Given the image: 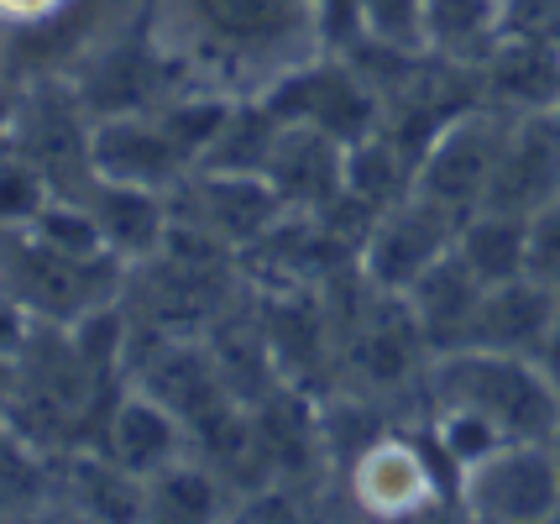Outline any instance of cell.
Returning <instances> with one entry per match:
<instances>
[{"label": "cell", "instance_id": "cell-26", "mask_svg": "<svg viewBox=\"0 0 560 524\" xmlns=\"http://www.w3.org/2000/svg\"><path fill=\"white\" fill-rule=\"evenodd\" d=\"M48 174L37 163H26L16 148H0V231H22L52 205Z\"/></svg>", "mask_w": 560, "mask_h": 524}, {"label": "cell", "instance_id": "cell-31", "mask_svg": "<svg viewBox=\"0 0 560 524\" xmlns=\"http://www.w3.org/2000/svg\"><path fill=\"white\" fill-rule=\"evenodd\" d=\"M11 383H16V357H0V415L11 404Z\"/></svg>", "mask_w": 560, "mask_h": 524}, {"label": "cell", "instance_id": "cell-14", "mask_svg": "<svg viewBox=\"0 0 560 524\" xmlns=\"http://www.w3.org/2000/svg\"><path fill=\"white\" fill-rule=\"evenodd\" d=\"M550 200H560V105L513 116L498 174H492L482 205L488 210H513V216H535Z\"/></svg>", "mask_w": 560, "mask_h": 524}, {"label": "cell", "instance_id": "cell-25", "mask_svg": "<svg viewBox=\"0 0 560 524\" xmlns=\"http://www.w3.org/2000/svg\"><path fill=\"white\" fill-rule=\"evenodd\" d=\"M362 43L398 53H430V0H357Z\"/></svg>", "mask_w": 560, "mask_h": 524}, {"label": "cell", "instance_id": "cell-30", "mask_svg": "<svg viewBox=\"0 0 560 524\" xmlns=\"http://www.w3.org/2000/svg\"><path fill=\"white\" fill-rule=\"evenodd\" d=\"M539 368H545L550 383L560 388V315H556V325H550V336H545V347H539Z\"/></svg>", "mask_w": 560, "mask_h": 524}, {"label": "cell", "instance_id": "cell-1", "mask_svg": "<svg viewBox=\"0 0 560 524\" xmlns=\"http://www.w3.org/2000/svg\"><path fill=\"white\" fill-rule=\"evenodd\" d=\"M147 32L195 84L262 95L325 53L319 0H142Z\"/></svg>", "mask_w": 560, "mask_h": 524}, {"label": "cell", "instance_id": "cell-10", "mask_svg": "<svg viewBox=\"0 0 560 524\" xmlns=\"http://www.w3.org/2000/svg\"><path fill=\"white\" fill-rule=\"evenodd\" d=\"M173 205V225L178 231H195L215 247L236 252L242 257L257 236H268L283 200L272 195V184L262 174H225V168H189L168 189Z\"/></svg>", "mask_w": 560, "mask_h": 524}, {"label": "cell", "instance_id": "cell-8", "mask_svg": "<svg viewBox=\"0 0 560 524\" xmlns=\"http://www.w3.org/2000/svg\"><path fill=\"white\" fill-rule=\"evenodd\" d=\"M90 137H95V110L73 90L69 74H32L22 79V116L11 148L26 163H37L58 195H84L95 184L90 163Z\"/></svg>", "mask_w": 560, "mask_h": 524}, {"label": "cell", "instance_id": "cell-5", "mask_svg": "<svg viewBox=\"0 0 560 524\" xmlns=\"http://www.w3.org/2000/svg\"><path fill=\"white\" fill-rule=\"evenodd\" d=\"M424 399H451L482 409L509 441H560V388L539 357L492 347H462L430 362Z\"/></svg>", "mask_w": 560, "mask_h": 524}, {"label": "cell", "instance_id": "cell-3", "mask_svg": "<svg viewBox=\"0 0 560 524\" xmlns=\"http://www.w3.org/2000/svg\"><path fill=\"white\" fill-rule=\"evenodd\" d=\"M336 482L351 520H462L456 473L430 446L419 420H393L388 430H377L336 473Z\"/></svg>", "mask_w": 560, "mask_h": 524}, {"label": "cell", "instance_id": "cell-13", "mask_svg": "<svg viewBox=\"0 0 560 524\" xmlns=\"http://www.w3.org/2000/svg\"><path fill=\"white\" fill-rule=\"evenodd\" d=\"M90 163L95 178L110 184H137V189H163L168 195L178 178L195 163L173 142L163 121L152 110H116V116H95V137H90Z\"/></svg>", "mask_w": 560, "mask_h": 524}, {"label": "cell", "instance_id": "cell-18", "mask_svg": "<svg viewBox=\"0 0 560 524\" xmlns=\"http://www.w3.org/2000/svg\"><path fill=\"white\" fill-rule=\"evenodd\" d=\"M262 178L283 210H325L346 189V142L315 126H283L278 121V142L268 152Z\"/></svg>", "mask_w": 560, "mask_h": 524}, {"label": "cell", "instance_id": "cell-9", "mask_svg": "<svg viewBox=\"0 0 560 524\" xmlns=\"http://www.w3.org/2000/svg\"><path fill=\"white\" fill-rule=\"evenodd\" d=\"M69 79L95 116L152 110V105H163L168 95H178L184 84H195V79L163 53V43L147 32L142 16L116 26V32H105L95 48L69 69Z\"/></svg>", "mask_w": 560, "mask_h": 524}, {"label": "cell", "instance_id": "cell-23", "mask_svg": "<svg viewBox=\"0 0 560 524\" xmlns=\"http://www.w3.org/2000/svg\"><path fill=\"white\" fill-rule=\"evenodd\" d=\"M456 252L482 283H509V278L529 273V216H513V210H471L462 216L456 231Z\"/></svg>", "mask_w": 560, "mask_h": 524}, {"label": "cell", "instance_id": "cell-22", "mask_svg": "<svg viewBox=\"0 0 560 524\" xmlns=\"http://www.w3.org/2000/svg\"><path fill=\"white\" fill-rule=\"evenodd\" d=\"M236 514V488L199 451L147 477V520L158 524H215Z\"/></svg>", "mask_w": 560, "mask_h": 524}, {"label": "cell", "instance_id": "cell-29", "mask_svg": "<svg viewBox=\"0 0 560 524\" xmlns=\"http://www.w3.org/2000/svg\"><path fill=\"white\" fill-rule=\"evenodd\" d=\"M22 116V74H0V148H11Z\"/></svg>", "mask_w": 560, "mask_h": 524}, {"label": "cell", "instance_id": "cell-20", "mask_svg": "<svg viewBox=\"0 0 560 524\" xmlns=\"http://www.w3.org/2000/svg\"><path fill=\"white\" fill-rule=\"evenodd\" d=\"M79 200L90 205L105 247L121 257L126 268H137L147 257L168 247L173 236V205L163 189H137V184H110V178H95Z\"/></svg>", "mask_w": 560, "mask_h": 524}, {"label": "cell", "instance_id": "cell-33", "mask_svg": "<svg viewBox=\"0 0 560 524\" xmlns=\"http://www.w3.org/2000/svg\"><path fill=\"white\" fill-rule=\"evenodd\" d=\"M0 435H5V415H0Z\"/></svg>", "mask_w": 560, "mask_h": 524}, {"label": "cell", "instance_id": "cell-2", "mask_svg": "<svg viewBox=\"0 0 560 524\" xmlns=\"http://www.w3.org/2000/svg\"><path fill=\"white\" fill-rule=\"evenodd\" d=\"M121 388L126 373L95 362L73 341L69 325H32L26 347L16 351V383H11L5 424L22 430L43 451L100 446Z\"/></svg>", "mask_w": 560, "mask_h": 524}, {"label": "cell", "instance_id": "cell-6", "mask_svg": "<svg viewBox=\"0 0 560 524\" xmlns=\"http://www.w3.org/2000/svg\"><path fill=\"white\" fill-rule=\"evenodd\" d=\"M257 101L268 105L283 126H315V131H330L346 148L383 126L377 84L362 74V63L351 53H336V48L315 53V58H304L283 79H272Z\"/></svg>", "mask_w": 560, "mask_h": 524}, {"label": "cell", "instance_id": "cell-34", "mask_svg": "<svg viewBox=\"0 0 560 524\" xmlns=\"http://www.w3.org/2000/svg\"><path fill=\"white\" fill-rule=\"evenodd\" d=\"M556 294H560V283H556Z\"/></svg>", "mask_w": 560, "mask_h": 524}, {"label": "cell", "instance_id": "cell-11", "mask_svg": "<svg viewBox=\"0 0 560 524\" xmlns=\"http://www.w3.org/2000/svg\"><path fill=\"white\" fill-rule=\"evenodd\" d=\"M456 231H462V216H456L451 205H440L415 189L409 200H398L393 210H383V216L372 221L362 252H357V268H362V278L377 283V289L409 294L419 278L456 247Z\"/></svg>", "mask_w": 560, "mask_h": 524}, {"label": "cell", "instance_id": "cell-19", "mask_svg": "<svg viewBox=\"0 0 560 524\" xmlns=\"http://www.w3.org/2000/svg\"><path fill=\"white\" fill-rule=\"evenodd\" d=\"M404 300L415 310V325L424 336V347H430V357H445V351L471 347L477 315H482V300H488V283L466 268L462 252L451 247Z\"/></svg>", "mask_w": 560, "mask_h": 524}, {"label": "cell", "instance_id": "cell-27", "mask_svg": "<svg viewBox=\"0 0 560 524\" xmlns=\"http://www.w3.org/2000/svg\"><path fill=\"white\" fill-rule=\"evenodd\" d=\"M529 273L560 283V200L529 216Z\"/></svg>", "mask_w": 560, "mask_h": 524}, {"label": "cell", "instance_id": "cell-28", "mask_svg": "<svg viewBox=\"0 0 560 524\" xmlns=\"http://www.w3.org/2000/svg\"><path fill=\"white\" fill-rule=\"evenodd\" d=\"M26 336H32V315L0 289V357H16L26 347Z\"/></svg>", "mask_w": 560, "mask_h": 524}, {"label": "cell", "instance_id": "cell-21", "mask_svg": "<svg viewBox=\"0 0 560 524\" xmlns=\"http://www.w3.org/2000/svg\"><path fill=\"white\" fill-rule=\"evenodd\" d=\"M560 315V294L556 283L524 273L509 283H492L482 315H477V336L471 347H492V351H518V357H539L550 325Z\"/></svg>", "mask_w": 560, "mask_h": 524}, {"label": "cell", "instance_id": "cell-24", "mask_svg": "<svg viewBox=\"0 0 560 524\" xmlns=\"http://www.w3.org/2000/svg\"><path fill=\"white\" fill-rule=\"evenodd\" d=\"M52 503H58L52 451H43L22 430L5 424V435H0V520H52Z\"/></svg>", "mask_w": 560, "mask_h": 524}, {"label": "cell", "instance_id": "cell-12", "mask_svg": "<svg viewBox=\"0 0 560 524\" xmlns=\"http://www.w3.org/2000/svg\"><path fill=\"white\" fill-rule=\"evenodd\" d=\"M509 126H513V116L498 110V105H488V101L466 105L456 121L440 126L430 152L419 158V195L451 205L456 216H471L477 205L488 200V184L498 174Z\"/></svg>", "mask_w": 560, "mask_h": 524}, {"label": "cell", "instance_id": "cell-17", "mask_svg": "<svg viewBox=\"0 0 560 524\" xmlns=\"http://www.w3.org/2000/svg\"><path fill=\"white\" fill-rule=\"evenodd\" d=\"M52 473H58L52 520H147V482L116 467L100 446L52 451Z\"/></svg>", "mask_w": 560, "mask_h": 524}, {"label": "cell", "instance_id": "cell-32", "mask_svg": "<svg viewBox=\"0 0 560 524\" xmlns=\"http://www.w3.org/2000/svg\"><path fill=\"white\" fill-rule=\"evenodd\" d=\"M0 74H16V69H11V43H5V32H0Z\"/></svg>", "mask_w": 560, "mask_h": 524}, {"label": "cell", "instance_id": "cell-15", "mask_svg": "<svg viewBox=\"0 0 560 524\" xmlns=\"http://www.w3.org/2000/svg\"><path fill=\"white\" fill-rule=\"evenodd\" d=\"M482 101L529 116V110H556L560 105V37L539 26H513L498 37V48L477 63Z\"/></svg>", "mask_w": 560, "mask_h": 524}, {"label": "cell", "instance_id": "cell-7", "mask_svg": "<svg viewBox=\"0 0 560 524\" xmlns=\"http://www.w3.org/2000/svg\"><path fill=\"white\" fill-rule=\"evenodd\" d=\"M456 503L477 524L560 520V441H503L456 477Z\"/></svg>", "mask_w": 560, "mask_h": 524}, {"label": "cell", "instance_id": "cell-16", "mask_svg": "<svg viewBox=\"0 0 560 524\" xmlns=\"http://www.w3.org/2000/svg\"><path fill=\"white\" fill-rule=\"evenodd\" d=\"M100 451H105L116 467H126L131 477L147 482L152 473L173 467L178 456H189L195 441H189V424L178 420L168 404L152 399V394L137 388V383H126L116 409H110V420H105Z\"/></svg>", "mask_w": 560, "mask_h": 524}, {"label": "cell", "instance_id": "cell-4", "mask_svg": "<svg viewBox=\"0 0 560 524\" xmlns=\"http://www.w3.org/2000/svg\"><path fill=\"white\" fill-rule=\"evenodd\" d=\"M0 289L22 304L32 325H79L121 300L126 263L116 252H73L43 231H0Z\"/></svg>", "mask_w": 560, "mask_h": 524}]
</instances>
